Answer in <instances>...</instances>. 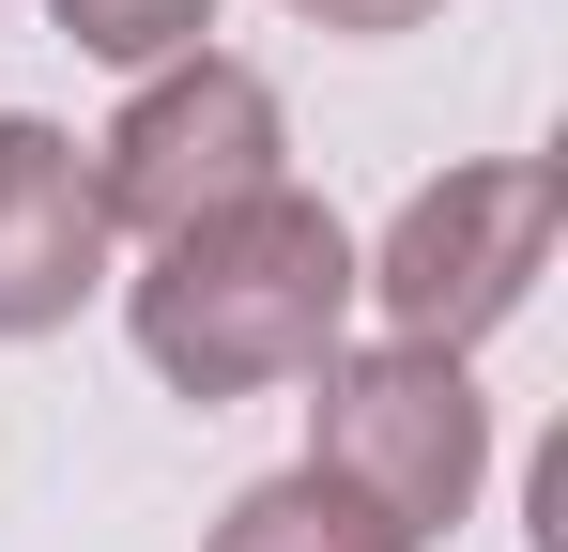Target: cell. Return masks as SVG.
Here are the masks:
<instances>
[{
  "label": "cell",
  "mask_w": 568,
  "mask_h": 552,
  "mask_svg": "<svg viewBox=\"0 0 568 552\" xmlns=\"http://www.w3.org/2000/svg\"><path fill=\"white\" fill-rule=\"evenodd\" d=\"M123 323L170 399H262V384H307L354 323V231L307 200V184H262L231 215L170 231L154 262L123 276Z\"/></svg>",
  "instance_id": "obj_1"
},
{
  "label": "cell",
  "mask_w": 568,
  "mask_h": 552,
  "mask_svg": "<svg viewBox=\"0 0 568 552\" xmlns=\"http://www.w3.org/2000/svg\"><path fill=\"white\" fill-rule=\"evenodd\" d=\"M568 231V170L554 154H476V170L415 184L384 215V246L354 262V307H384V338H430V354H476L491 323H523V292L554 276Z\"/></svg>",
  "instance_id": "obj_2"
},
{
  "label": "cell",
  "mask_w": 568,
  "mask_h": 552,
  "mask_svg": "<svg viewBox=\"0 0 568 552\" xmlns=\"http://www.w3.org/2000/svg\"><path fill=\"white\" fill-rule=\"evenodd\" d=\"M307 384H323V399H307V460H323L338 491H369L384 522L430 552V538L476 507V476H491V415H476L462 354H430V338H369V354H323Z\"/></svg>",
  "instance_id": "obj_3"
},
{
  "label": "cell",
  "mask_w": 568,
  "mask_h": 552,
  "mask_svg": "<svg viewBox=\"0 0 568 552\" xmlns=\"http://www.w3.org/2000/svg\"><path fill=\"white\" fill-rule=\"evenodd\" d=\"M262 184H292V123H277V92L246 62H215V47L154 62L123 92V123L93 139V200H108V231H139V246H170L200 215L262 200Z\"/></svg>",
  "instance_id": "obj_4"
},
{
  "label": "cell",
  "mask_w": 568,
  "mask_h": 552,
  "mask_svg": "<svg viewBox=\"0 0 568 552\" xmlns=\"http://www.w3.org/2000/svg\"><path fill=\"white\" fill-rule=\"evenodd\" d=\"M108 200H93V154L31 108H0V338H47L108 292Z\"/></svg>",
  "instance_id": "obj_5"
},
{
  "label": "cell",
  "mask_w": 568,
  "mask_h": 552,
  "mask_svg": "<svg viewBox=\"0 0 568 552\" xmlns=\"http://www.w3.org/2000/svg\"><path fill=\"white\" fill-rule=\"evenodd\" d=\"M200 552H415V538L384 522L369 491H338L323 460H292V476H262V491H246V507H231Z\"/></svg>",
  "instance_id": "obj_6"
},
{
  "label": "cell",
  "mask_w": 568,
  "mask_h": 552,
  "mask_svg": "<svg viewBox=\"0 0 568 552\" xmlns=\"http://www.w3.org/2000/svg\"><path fill=\"white\" fill-rule=\"evenodd\" d=\"M47 16H62L93 62H139V78H154V62H185L200 31H215V0H47Z\"/></svg>",
  "instance_id": "obj_7"
},
{
  "label": "cell",
  "mask_w": 568,
  "mask_h": 552,
  "mask_svg": "<svg viewBox=\"0 0 568 552\" xmlns=\"http://www.w3.org/2000/svg\"><path fill=\"white\" fill-rule=\"evenodd\" d=\"M292 16H307V31H354V47H369V31H430L446 0H292Z\"/></svg>",
  "instance_id": "obj_8"
}]
</instances>
